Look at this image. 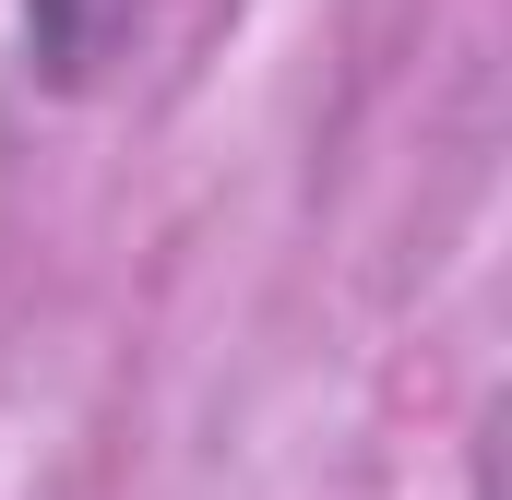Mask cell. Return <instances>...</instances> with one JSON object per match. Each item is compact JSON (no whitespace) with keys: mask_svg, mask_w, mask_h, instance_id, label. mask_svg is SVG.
<instances>
[{"mask_svg":"<svg viewBox=\"0 0 512 500\" xmlns=\"http://www.w3.org/2000/svg\"><path fill=\"white\" fill-rule=\"evenodd\" d=\"M24 36H36L48 84H84V72L131 36V0H24Z\"/></svg>","mask_w":512,"mask_h":500,"instance_id":"1","label":"cell"}]
</instances>
